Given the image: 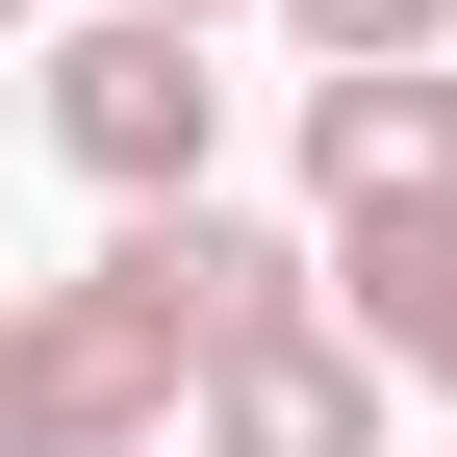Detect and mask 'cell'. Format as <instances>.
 Segmentation results:
<instances>
[{
	"mask_svg": "<svg viewBox=\"0 0 457 457\" xmlns=\"http://www.w3.org/2000/svg\"><path fill=\"white\" fill-rule=\"evenodd\" d=\"M26 77H51V153H77L102 204H179V179H228V77H204V26H128V0H102V26H51Z\"/></svg>",
	"mask_w": 457,
	"mask_h": 457,
	"instance_id": "2",
	"label": "cell"
},
{
	"mask_svg": "<svg viewBox=\"0 0 457 457\" xmlns=\"http://www.w3.org/2000/svg\"><path fill=\"white\" fill-rule=\"evenodd\" d=\"M330 330H356L407 407H457V204H356L330 228Z\"/></svg>",
	"mask_w": 457,
	"mask_h": 457,
	"instance_id": "6",
	"label": "cell"
},
{
	"mask_svg": "<svg viewBox=\"0 0 457 457\" xmlns=\"http://www.w3.org/2000/svg\"><path fill=\"white\" fill-rule=\"evenodd\" d=\"M128 457H179V432H128Z\"/></svg>",
	"mask_w": 457,
	"mask_h": 457,
	"instance_id": "10",
	"label": "cell"
},
{
	"mask_svg": "<svg viewBox=\"0 0 457 457\" xmlns=\"http://www.w3.org/2000/svg\"><path fill=\"white\" fill-rule=\"evenodd\" d=\"M179 457H381V356H356V330H254V356H204L179 381Z\"/></svg>",
	"mask_w": 457,
	"mask_h": 457,
	"instance_id": "4",
	"label": "cell"
},
{
	"mask_svg": "<svg viewBox=\"0 0 457 457\" xmlns=\"http://www.w3.org/2000/svg\"><path fill=\"white\" fill-rule=\"evenodd\" d=\"M305 77H356V51H457V0H254Z\"/></svg>",
	"mask_w": 457,
	"mask_h": 457,
	"instance_id": "7",
	"label": "cell"
},
{
	"mask_svg": "<svg viewBox=\"0 0 457 457\" xmlns=\"http://www.w3.org/2000/svg\"><path fill=\"white\" fill-rule=\"evenodd\" d=\"M128 26H254V0H128Z\"/></svg>",
	"mask_w": 457,
	"mask_h": 457,
	"instance_id": "8",
	"label": "cell"
},
{
	"mask_svg": "<svg viewBox=\"0 0 457 457\" xmlns=\"http://www.w3.org/2000/svg\"><path fill=\"white\" fill-rule=\"evenodd\" d=\"M432 457H457V432H432Z\"/></svg>",
	"mask_w": 457,
	"mask_h": 457,
	"instance_id": "11",
	"label": "cell"
},
{
	"mask_svg": "<svg viewBox=\"0 0 457 457\" xmlns=\"http://www.w3.org/2000/svg\"><path fill=\"white\" fill-rule=\"evenodd\" d=\"M102 279H128V305L179 330V381H204V356H254V330H305V305H330V254H305V228H254V204H228V179H179V204H128V228H102Z\"/></svg>",
	"mask_w": 457,
	"mask_h": 457,
	"instance_id": "3",
	"label": "cell"
},
{
	"mask_svg": "<svg viewBox=\"0 0 457 457\" xmlns=\"http://www.w3.org/2000/svg\"><path fill=\"white\" fill-rule=\"evenodd\" d=\"M305 204H457V51H356V77H305Z\"/></svg>",
	"mask_w": 457,
	"mask_h": 457,
	"instance_id": "5",
	"label": "cell"
},
{
	"mask_svg": "<svg viewBox=\"0 0 457 457\" xmlns=\"http://www.w3.org/2000/svg\"><path fill=\"white\" fill-rule=\"evenodd\" d=\"M128 432H179V330L128 305V279H0V457H128Z\"/></svg>",
	"mask_w": 457,
	"mask_h": 457,
	"instance_id": "1",
	"label": "cell"
},
{
	"mask_svg": "<svg viewBox=\"0 0 457 457\" xmlns=\"http://www.w3.org/2000/svg\"><path fill=\"white\" fill-rule=\"evenodd\" d=\"M26 26H51V0H0V51H26Z\"/></svg>",
	"mask_w": 457,
	"mask_h": 457,
	"instance_id": "9",
	"label": "cell"
}]
</instances>
